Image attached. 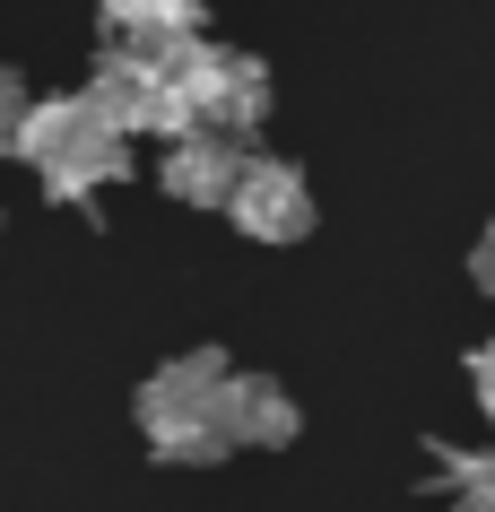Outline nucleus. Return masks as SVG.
Returning <instances> with one entry per match:
<instances>
[{
  "label": "nucleus",
  "mask_w": 495,
  "mask_h": 512,
  "mask_svg": "<svg viewBox=\"0 0 495 512\" xmlns=\"http://www.w3.org/2000/svg\"><path fill=\"white\" fill-rule=\"evenodd\" d=\"M226 382H235V365L218 348H192V356H174V365H157V374L139 382V400H131L148 452L183 460V469H209V460L235 452L226 443Z\"/></svg>",
  "instance_id": "nucleus-1"
},
{
  "label": "nucleus",
  "mask_w": 495,
  "mask_h": 512,
  "mask_svg": "<svg viewBox=\"0 0 495 512\" xmlns=\"http://www.w3.org/2000/svg\"><path fill=\"white\" fill-rule=\"evenodd\" d=\"M18 157L35 165V183L53 200H96L105 183L131 174V139L113 131L87 96H44L27 113V131H18Z\"/></svg>",
  "instance_id": "nucleus-2"
},
{
  "label": "nucleus",
  "mask_w": 495,
  "mask_h": 512,
  "mask_svg": "<svg viewBox=\"0 0 495 512\" xmlns=\"http://www.w3.org/2000/svg\"><path fill=\"white\" fill-rule=\"evenodd\" d=\"M244 174H252V148L226 139V131H192V139H174L157 157V183L174 191L183 209H235Z\"/></svg>",
  "instance_id": "nucleus-3"
},
{
  "label": "nucleus",
  "mask_w": 495,
  "mask_h": 512,
  "mask_svg": "<svg viewBox=\"0 0 495 512\" xmlns=\"http://www.w3.org/2000/svg\"><path fill=\"white\" fill-rule=\"evenodd\" d=\"M226 217L252 243H296V235H313V183L287 157H252V174H244V191H235Z\"/></svg>",
  "instance_id": "nucleus-4"
},
{
  "label": "nucleus",
  "mask_w": 495,
  "mask_h": 512,
  "mask_svg": "<svg viewBox=\"0 0 495 512\" xmlns=\"http://www.w3.org/2000/svg\"><path fill=\"white\" fill-rule=\"evenodd\" d=\"M261 113H270V61L235 53V44H209L200 53V131L252 139Z\"/></svg>",
  "instance_id": "nucleus-5"
},
{
  "label": "nucleus",
  "mask_w": 495,
  "mask_h": 512,
  "mask_svg": "<svg viewBox=\"0 0 495 512\" xmlns=\"http://www.w3.org/2000/svg\"><path fill=\"white\" fill-rule=\"evenodd\" d=\"M296 400L278 391L270 374H235L226 382V443H261V452H278V443H296Z\"/></svg>",
  "instance_id": "nucleus-6"
},
{
  "label": "nucleus",
  "mask_w": 495,
  "mask_h": 512,
  "mask_svg": "<svg viewBox=\"0 0 495 512\" xmlns=\"http://www.w3.org/2000/svg\"><path fill=\"white\" fill-rule=\"evenodd\" d=\"M96 9H105L113 44H165V35L200 27V0H96Z\"/></svg>",
  "instance_id": "nucleus-7"
},
{
  "label": "nucleus",
  "mask_w": 495,
  "mask_h": 512,
  "mask_svg": "<svg viewBox=\"0 0 495 512\" xmlns=\"http://www.w3.org/2000/svg\"><path fill=\"white\" fill-rule=\"evenodd\" d=\"M443 460V495H452V512H495V443L487 452H452V443H435Z\"/></svg>",
  "instance_id": "nucleus-8"
},
{
  "label": "nucleus",
  "mask_w": 495,
  "mask_h": 512,
  "mask_svg": "<svg viewBox=\"0 0 495 512\" xmlns=\"http://www.w3.org/2000/svg\"><path fill=\"white\" fill-rule=\"evenodd\" d=\"M35 113V87L18 79V70H0V157H18V131H27Z\"/></svg>",
  "instance_id": "nucleus-9"
},
{
  "label": "nucleus",
  "mask_w": 495,
  "mask_h": 512,
  "mask_svg": "<svg viewBox=\"0 0 495 512\" xmlns=\"http://www.w3.org/2000/svg\"><path fill=\"white\" fill-rule=\"evenodd\" d=\"M469 391H478V408H487V426H495V339L469 356Z\"/></svg>",
  "instance_id": "nucleus-10"
},
{
  "label": "nucleus",
  "mask_w": 495,
  "mask_h": 512,
  "mask_svg": "<svg viewBox=\"0 0 495 512\" xmlns=\"http://www.w3.org/2000/svg\"><path fill=\"white\" fill-rule=\"evenodd\" d=\"M469 278H478V296H495V226L478 235V252H469Z\"/></svg>",
  "instance_id": "nucleus-11"
}]
</instances>
